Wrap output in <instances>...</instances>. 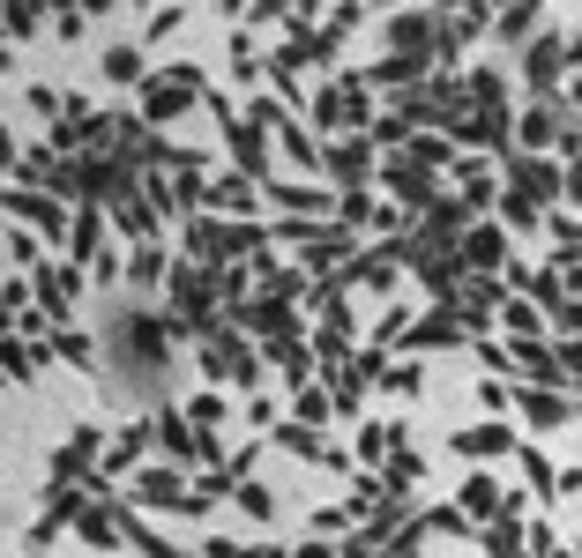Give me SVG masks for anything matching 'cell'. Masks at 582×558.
<instances>
[{
	"label": "cell",
	"instance_id": "obj_1",
	"mask_svg": "<svg viewBox=\"0 0 582 558\" xmlns=\"http://www.w3.org/2000/svg\"><path fill=\"white\" fill-rule=\"evenodd\" d=\"M560 187H568V171L553 157H523V149H507V195H523L531 209H553Z\"/></svg>",
	"mask_w": 582,
	"mask_h": 558
},
{
	"label": "cell",
	"instance_id": "obj_2",
	"mask_svg": "<svg viewBox=\"0 0 582 558\" xmlns=\"http://www.w3.org/2000/svg\"><path fill=\"white\" fill-rule=\"evenodd\" d=\"M203 98V68H172V82H165V74H150V82H142V112H135V120H179V112H187V104Z\"/></svg>",
	"mask_w": 582,
	"mask_h": 558
},
{
	"label": "cell",
	"instance_id": "obj_3",
	"mask_svg": "<svg viewBox=\"0 0 582 558\" xmlns=\"http://www.w3.org/2000/svg\"><path fill=\"white\" fill-rule=\"evenodd\" d=\"M203 372H209V388H254L262 380V365H254V350L239 336H209V350H203Z\"/></svg>",
	"mask_w": 582,
	"mask_h": 558
},
{
	"label": "cell",
	"instance_id": "obj_4",
	"mask_svg": "<svg viewBox=\"0 0 582 558\" xmlns=\"http://www.w3.org/2000/svg\"><path fill=\"white\" fill-rule=\"evenodd\" d=\"M381 187L396 195V217H404V209H433V201H441L433 171H426V165H404V157H388V165H381Z\"/></svg>",
	"mask_w": 582,
	"mask_h": 558
},
{
	"label": "cell",
	"instance_id": "obj_5",
	"mask_svg": "<svg viewBox=\"0 0 582 558\" xmlns=\"http://www.w3.org/2000/svg\"><path fill=\"white\" fill-rule=\"evenodd\" d=\"M515 417H531V432H560V425H575V395L568 388H515Z\"/></svg>",
	"mask_w": 582,
	"mask_h": 558
},
{
	"label": "cell",
	"instance_id": "obj_6",
	"mask_svg": "<svg viewBox=\"0 0 582 558\" xmlns=\"http://www.w3.org/2000/svg\"><path fill=\"white\" fill-rule=\"evenodd\" d=\"M135 499H142V507H172V514H203L209 507L203 491L179 485V469H142V477H135Z\"/></svg>",
	"mask_w": 582,
	"mask_h": 558
},
{
	"label": "cell",
	"instance_id": "obj_7",
	"mask_svg": "<svg viewBox=\"0 0 582 558\" xmlns=\"http://www.w3.org/2000/svg\"><path fill=\"white\" fill-rule=\"evenodd\" d=\"M560 68H568V46H560V38H537V46L523 52V90H531V104H553Z\"/></svg>",
	"mask_w": 582,
	"mask_h": 558
},
{
	"label": "cell",
	"instance_id": "obj_8",
	"mask_svg": "<svg viewBox=\"0 0 582 558\" xmlns=\"http://www.w3.org/2000/svg\"><path fill=\"white\" fill-rule=\"evenodd\" d=\"M507 261V231L501 223H471V239H456V268L463 276H485V268Z\"/></svg>",
	"mask_w": 582,
	"mask_h": 558
},
{
	"label": "cell",
	"instance_id": "obj_9",
	"mask_svg": "<svg viewBox=\"0 0 582 558\" xmlns=\"http://www.w3.org/2000/svg\"><path fill=\"white\" fill-rule=\"evenodd\" d=\"M515 142H523V157H545L553 142H568V120H560V104H531V112H523V127H515Z\"/></svg>",
	"mask_w": 582,
	"mask_h": 558
},
{
	"label": "cell",
	"instance_id": "obj_10",
	"mask_svg": "<svg viewBox=\"0 0 582 558\" xmlns=\"http://www.w3.org/2000/svg\"><path fill=\"white\" fill-rule=\"evenodd\" d=\"M209 209H217L225 223H247V209H254V179H239V171L209 179Z\"/></svg>",
	"mask_w": 582,
	"mask_h": 558
},
{
	"label": "cell",
	"instance_id": "obj_11",
	"mask_svg": "<svg viewBox=\"0 0 582 558\" xmlns=\"http://www.w3.org/2000/svg\"><path fill=\"white\" fill-rule=\"evenodd\" d=\"M262 358H269V365L284 372V388H292V395H306V380H314V350H306L299 336H292V342H269Z\"/></svg>",
	"mask_w": 582,
	"mask_h": 558
},
{
	"label": "cell",
	"instance_id": "obj_12",
	"mask_svg": "<svg viewBox=\"0 0 582 558\" xmlns=\"http://www.w3.org/2000/svg\"><path fill=\"white\" fill-rule=\"evenodd\" d=\"M456 455H471V461L515 455V425H471V432H456Z\"/></svg>",
	"mask_w": 582,
	"mask_h": 558
},
{
	"label": "cell",
	"instance_id": "obj_13",
	"mask_svg": "<svg viewBox=\"0 0 582 558\" xmlns=\"http://www.w3.org/2000/svg\"><path fill=\"white\" fill-rule=\"evenodd\" d=\"M76 536H82V544H90V551H120V514H112V507H82L76 514Z\"/></svg>",
	"mask_w": 582,
	"mask_h": 558
},
{
	"label": "cell",
	"instance_id": "obj_14",
	"mask_svg": "<svg viewBox=\"0 0 582 558\" xmlns=\"http://www.w3.org/2000/svg\"><path fill=\"white\" fill-rule=\"evenodd\" d=\"M456 179H463V217L493 201V165H485V157H463V165H456Z\"/></svg>",
	"mask_w": 582,
	"mask_h": 558
},
{
	"label": "cell",
	"instance_id": "obj_15",
	"mask_svg": "<svg viewBox=\"0 0 582 558\" xmlns=\"http://www.w3.org/2000/svg\"><path fill=\"white\" fill-rule=\"evenodd\" d=\"M501 499H507V491L493 485V477H463V499H456V514H479V521H493V514H501Z\"/></svg>",
	"mask_w": 582,
	"mask_h": 558
},
{
	"label": "cell",
	"instance_id": "obj_16",
	"mask_svg": "<svg viewBox=\"0 0 582 558\" xmlns=\"http://www.w3.org/2000/svg\"><path fill=\"white\" fill-rule=\"evenodd\" d=\"M418 477H426V461L411 455V447H396V455H388V469H381V485H388V499H411V485H418Z\"/></svg>",
	"mask_w": 582,
	"mask_h": 558
},
{
	"label": "cell",
	"instance_id": "obj_17",
	"mask_svg": "<svg viewBox=\"0 0 582 558\" xmlns=\"http://www.w3.org/2000/svg\"><path fill=\"white\" fill-rule=\"evenodd\" d=\"M150 439H157V447H165L172 461H187V455H195V439H187V417H172V410H165V417L150 425Z\"/></svg>",
	"mask_w": 582,
	"mask_h": 558
},
{
	"label": "cell",
	"instance_id": "obj_18",
	"mask_svg": "<svg viewBox=\"0 0 582 558\" xmlns=\"http://www.w3.org/2000/svg\"><path fill=\"white\" fill-rule=\"evenodd\" d=\"M105 74H112V82H150V68H142V46H112V52H105Z\"/></svg>",
	"mask_w": 582,
	"mask_h": 558
},
{
	"label": "cell",
	"instance_id": "obj_19",
	"mask_svg": "<svg viewBox=\"0 0 582 558\" xmlns=\"http://www.w3.org/2000/svg\"><path fill=\"white\" fill-rule=\"evenodd\" d=\"M501 328H507V336H523V342H537L545 313H537V306H523V298H507V306H501Z\"/></svg>",
	"mask_w": 582,
	"mask_h": 558
},
{
	"label": "cell",
	"instance_id": "obj_20",
	"mask_svg": "<svg viewBox=\"0 0 582 558\" xmlns=\"http://www.w3.org/2000/svg\"><path fill=\"white\" fill-rule=\"evenodd\" d=\"M545 231L560 239V268H575V253H582V223L568 217V209H553V217H545Z\"/></svg>",
	"mask_w": 582,
	"mask_h": 558
},
{
	"label": "cell",
	"instance_id": "obj_21",
	"mask_svg": "<svg viewBox=\"0 0 582 558\" xmlns=\"http://www.w3.org/2000/svg\"><path fill=\"white\" fill-rule=\"evenodd\" d=\"M8 201H16V209H23V217L38 223L46 239H52V231H60V201H52V195H8Z\"/></svg>",
	"mask_w": 582,
	"mask_h": 558
},
{
	"label": "cell",
	"instance_id": "obj_22",
	"mask_svg": "<svg viewBox=\"0 0 582 558\" xmlns=\"http://www.w3.org/2000/svg\"><path fill=\"white\" fill-rule=\"evenodd\" d=\"M381 388H388V395H426V365H388Z\"/></svg>",
	"mask_w": 582,
	"mask_h": 558
},
{
	"label": "cell",
	"instance_id": "obj_23",
	"mask_svg": "<svg viewBox=\"0 0 582 558\" xmlns=\"http://www.w3.org/2000/svg\"><path fill=\"white\" fill-rule=\"evenodd\" d=\"M418 74H426V60H396V52H388V60H381L366 82H418Z\"/></svg>",
	"mask_w": 582,
	"mask_h": 558
},
{
	"label": "cell",
	"instance_id": "obj_24",
	"mask_svg": "<svg viewBox=\"0 0 582 558\" xmlns=\"http://www.w3.org/2000/svg\"><path fill=\"white\" fill-rule=\"evenodd\" d=\"M299 425H314V432L329 425V395H322V388H306V395H299Z\"/></svg>",
	"mask_w": 582,
	"mask_h": 558
},
{
	"label": "cell",
	"instance_id": "obj_25",
	"mask_svg": "<svg viewBox=\"0 0 582 558\" xmlns=\"http://www.w3.org/2000/svg\"><path fill=\"white\" fill-rule=\"evenodd\" d=\"M501 217H507V223H523V231H531V223H545V209H531V201H523V195H501Z\"/></svg>",
	"mask_w": 582,
	"mask_h": 558
},
{
	"label": "cell",
	"instance_id": "obj_26",
	"mask_svg": "<svg viewBox=\"0 0 582 558\" xmlns=\"http://www.w3.org/2000/svg\"><path fill=\"white\" fill-rule=\"evenodd\" d=\"M411 149H418V165H448V142L441 134H411Z\"/></svg>",
	"mask_w": 582,
	"mask_h": 558
},
{
	"label": "cell",
	"instance_id": "obj_27",
	"mask_svg": "<svg viewBox=\"0 0 582 558\" xmlns=\"http://www.w3.org/2000/svg\"><path fill=\"white\" fill-rule=\"evenodd\" d=\"M157 276H165V253L142 246V253H135V283H157Z\"/></svg>",
	"mask_w": 582,
	"mask_h": 558
},
{
	"label": "cell",
	"instance_id": "obj_28",
	"mask_svg": "<svg viewBox=\"0 0 582 558\" xmlns=\"http://www.w3.org/2000/svg\"><path fill=\"white\" fill-rule=\"evenodd\" d=\"M239 507H247V514H262V521H269V491H262V485H247V477H239Z\"/></svg>",
	"mask_w": 582,
	"mask_h": 558
},
{
	"label": "cell",
	"instance_id": "obj_29",
	"mask_svg": "<svg viewBox=\"0 0 582 558\" xmlns=\"http://www.w3.org/2000/svg\"><path fill=\"white\" fill-rule=\"evenodd\" d=\"M523 30H537V8H515V16H501V38H523Z\"/></svg>",
	"mask_w": 582,
	"mask_h": 558
},
{
	"label": "cell",
	"instance_id": "obj_30",
	"mask_svg": "<svg viewBox=\"0 0 582 558\" xmlns=\"http://www.w3.org/2000/svg\"><path fill=\"white\" fill-rule=\"evenodd\" d=\"M203 558H247V551H239V544H225V536H209V544H203Z\"/></svg>",
	"mask_w": 582,
	"mask_h": 558
},
{
	"label": "cell",
	"instance_id": "obj_31",
	"mask_svg": "<svg viewBox=\"0 0 582 558\" xmlns=\"http://www.w3.org/2000/svg\"><path fill=\"white\" fill-rule=\"evenodd\" d=\"M568 201L582 209V149H575V165H568Z\"/></svg>",
	"mask_w": 582,
	"mask_h": 558
},
{
	"label": "cell",
	"instance_id": "obj_32",
	"mask_svg": "<svg viewBox=\"0 0 582 558\" xmlns=\"http://www.w3.org/2000/svg\"><path fill=\"white\" fill-rule=\"evenodd\" d=\"M0 171H16V134L0 127Z\"/></svg>",
	"mask_w": 582,
	"mask_h": 558
},
{
	"label": "cell",
	"instance_id": "obj_33",
	"mask_svg": "<svg viewBox=\"0 0 582 558\" xmlns=\"http://www.w3.org/2000/svg\"><path fill=\"white\" fill-rule=\"evenodd\" d=\"M292 558H336V544H306V551H292Z\"/></svg>",
	"mask_w": 582,
	"mask_h": 558
},
{
	"label": "cell",
	"instance_id": "obj_34",
	"mask_svg": "<svg viewBox=\"0 0 582 558\" xmlns=\"http://www.w3.org/2000/svg\"><path fill=\"white\" fill-rule=\"evenodd\" d=\"M0 68H16V52H8V46H0Z\"/></svg>",
	"mask_w": 582,
	"mask_h": 558
}]
</instances>
